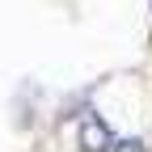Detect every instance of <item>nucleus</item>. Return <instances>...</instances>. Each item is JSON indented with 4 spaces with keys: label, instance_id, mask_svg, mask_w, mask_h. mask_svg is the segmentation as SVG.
Listing matches in <instances>:
<instances>
[{
    "label": "nucleus",
    "instance_id": "1",
    "mask_svg": "<svg viewBox=\"0 0 152 152\" xmlns=\"http://www.w3.org/2000/svg\"><path fill=\"white\" fill-rule=\"evenodd\" d=\"M80 148L85 152H114V135H110V127L97 118V114H89V118L80 123Z\"/></svg>",
    "mask_w": 152,
    "mask_h": 152
},
{
    "label": "nucleus",
    "instance_id": "2",
    "mask_svg": "<svg viewBox=\"0 0 152 152\" xmlns=\"http://www.w3.org/2000/svg\"><path fill=\"white\" fill-rule=\"evenodd\" d=\"M114 152H148L140 140H118V144H114Z\"/></svg>",
    "mask_w": 152,
    "mask_h": 152
}]
</instances>
